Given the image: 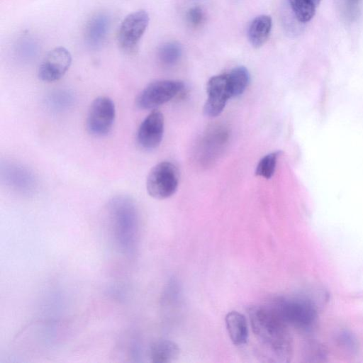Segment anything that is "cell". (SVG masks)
Instances as JSON below:
<instances>
[{
	"label": "cell",
	"mask_w": 363,
	"mask_h": 363,
	"mask_svg": "<svg viewBox=\"0 0 363 363\" xmlns=\"http://www.w3.org/2000/svg\"><path fill=\"white\" fill-rule=\"evenodd\" d=\"M272 26V18L267 15H260L252 20L248 28L247 36L250 44L256 48L267 41Z\"/></svg>",
	"instance_id": "cell-13"
},
{
	"label": "cell",
	"mask_w": 363,
	"mask_h": 363,
	"mask_svg": "<svg viewBox=\"0 0 363 363\" xmlns=\"http://www.w3.org/2000/svg\"><path fill=\"white\" fill-rule=\"evenodd\" d=\"M182 55L181 47L176 43H166L158 51L160 62L165 66H172L179 60Z\"/></svg>",
	"instance_id": "cell-18"
},
{
	"label": "cell",
	"mask_w": 363,
	"mask_h": 363,
	"mask_svg": "<svg viewBox=\"0 0 363 363\" xmlns=\"http://www.w3.org/2000/svg\"><path fill=\"white\" fill-rule=\"evenodd\" d=\"M225 321L232 342L237 346L245 344L248 338V327L245 316L236 311H232L226 314Z\"/></svg>",
	"instance_id": "cell-11"
},
{
	"label": "cell",
	"mask_w": 363,
	"mask_h": 363,
	"mask_svg": "<svg viewBox=\"0 0 363 363\" xmlns=\"http://www.w3.org/2000/svg\"><path fill=\"white\" fill-rule=\"evenodd\" d=\"M344 12L347 18L352 19L355 17L358 11L360 0H343Z\"/></svg>",
	"instance_id": "cell-21"
},
{
	"label": "cell",
	"mask_w": 363,
	"mask_h": 363,
	"mask_svg": "<svg viewBox=\"0 0 363 363\" xmlns=\"http://www.w3.org/2000/svg\"><path fill=\"white\" fill-rule=\"evenodd\" d=\"M179 172L174 164L164 161L155 164L149 172L146 179L148 194L159 200L172 196L177 191Z\"/></svg>",
	"instance_id": "cell-3"
},
{
	"label": "cell",
	"mask_w": 363,
	"mask_h": 363,
	"mask_svg": "<svg viewBox=\"0 0 363 363\" xmlns=\"http://www.w3.org/2000/svg\"><path fill=\"white\" fill-rule=\"evenodd\" d=\"M204 13L199 6L191 7L186 13V18L191 26H199L204 21Z\"/></svg>",
	"instance_id": "cell-20"
},
{
	"label": "cell",
	"mask_w": 363,
	"mask_h": 363,
	"mask_svg": "<svg viewBox=\"0 0 363 363\" xmlns=\"http://www.w3.org/2000/svg\"><path fill=\"white\" fill-rule=\"evenodd\" d=\"M206 93L203 112L207 116L216 117L222 113L228 100L232 98L228 74L210 78L206 84Z\"/></svg>",
	"instance_id": "cell-7"
},
{
	"label": "cell",
	"mask_w": 363,
	"mask_h": 363,
	"mask_svg": "<svg viewBox=\"0 0 363 363\" xmlns=\"http://www.w3.org/2000/svg\"><path fill=\"white\" fill-rule=\"evenodd\" d=\"M288 326L308 328L315 322L316 311L308 301L299 298H280L270 306Z\"/></svg>",
	"instance_id": "cell-2"
},
{
	"label": "cell",
	"mask_w": 363,
	"mask_h": 363,
	"mask_svg": "<svg viewBox=\"0 0 363 363\" xmlns=\"http://www.w3.org/2000/svg\"><path fill=\"white\" fill-rule=\"evenodd\" d=\"M179 348L173 341L160 339L152 343L150 347V358L154 363L174 362L179 355Z\"/></svg>",
	"instance_id": "cell-12"
},
{
	"label": "cell",
	"mask_w": 363,
	"mask_h": 363,
	"mask_svg": "<svg viewBox=\"0 0 363 363\" xmlns=\"http://www.w3.org/2000/svg\"><path fill=\"white\" fill-rule=\"evenodd\" d=\"M149 21L148 13L145 10L133 11L124 18L117 34L118 45L122 51L128 54L135 51Z\"/></svg>",
	"instance_id": "cell-6"
},
{
	"label": "cell",
	"mask_w": 363,
	"mask_h": 363,
	"mask_svg": "<svg viewBox=\"0 0 363 363\" xmlns=\"http://www.w3.org/2000/svg\"><path fill=\"white\" fill-rule=\"evenodd\" d=\"M184 84L179 80H157L148 84L137 96L136 106L140 109H152L172 99Z\"/></svg>",
	"instance_id": "cell-4"
},
{
	"label": "cell",
	"mask_w": 363,
	"mask_h": 363,
	"mask_svg": "<svg viewBox=\"0 0 363 363\" xmlns=\"http://www.w3.org/2000/svg\"><path fill=\"white\" fill-rule=\"evenodd\" d=\"M116 118V107L113 101L108 96H100L90 104L86 127L88 132L96 137L106 135L111 130Z\"/></svg>",
	"instance_id": "cell-5"
},
{
	"label": "cell",
	"mask_w": 363,
	"mask_h": 363,
	"mask_svg": "<svg viewBox=\"0 0 363 363\" xmlns=\"http://www.w3.org/2000/svg\"><path fill=\"white\" fill-rule=\"evenodd\" d=\"M164 119L163 114L157 111H152L140 123L137 132L138 145L145 150L157 147L163 138Z\"/></svg>",
	"instance_id": "cell-9"
},
{
	"label": "cell",
	"mask_w": 363,
	"mask_h": 363,
	"mask_svg": "<svg viewBox=\"0 0 363 363\" xmlns=\"http://www.w3.org/2000/svg\"><path fill=\"white\" fill-rule=\"evenodd\" d=\"M321 0H288L296 19L307 23L314 16Z\"/></svg>",
	"instance_id": "cell-15"
},
{
	"label": "cell",
	"mask_w": 363,
	"mask_h": 363,
	"mask_svg": "<svg viewBox=\"0 0 363 363\" xmlns=\"http://www.w3.org/2000/svg\"><path fill=\"white\" fill-rule=\"evenodd\" d=\"M227 74L232 98L239 96L245 91L250 82L247 69L243 66H239L232 69Z\"/></svg>",
	"instance_id": "cell-14"
},
{
	"label": "cell",
	"mask_w": 363,
	"mask_h": 363,
	"mask_svg": "<svg viewBox=\"0 0 363 363\" xmlns=\"http://www.w3.org/2000/svg\"><path fill=\"white\" fill-rule=\"evenodd\" d=\"M110 25V17L104 13L92 16L85 28L84 38L86 43L91 48L101 45L107 37Z\"/></svg>",
	"instance_id": "cell-10"
},
{
	"label": "cell",
	"mask_w": 363,
	"mask_h": 363,
	"mask_svg": "<svg viewBox=\"0 0 363 363\" xmlns=\"http://www.w3.org/2000/svg\"><path fill=\"white\" fill-rule=\"evenodd\" d=\"M252 331L262 345L281 361L291 357V340L287 325L269 306H252L248 309Z\"/></svg>",
	"instance_id": "cell-1"
},
{
	"label": "cell",
	"mask_w": 363,
	"mask_h": 363,
	"mask_svg": "<svg viewBox=\"0 0 363 363\" xmlns=\"http://www.w3.org/2000/svg\"><path fill=\"white\" fill-rule=\"evenodd\" d=\"M281 153V151H274L264 155L257 165L255 174L267 179L272 178L274 174L277 160Z\"/></svg>",
	"instance_id": "cell-17"
},
{
	"label": "cell",
	"mask_w": 363,
	"mask_h": 363,
	"mask_svg": "<svg viewBox=\"0 0 363 363\" xmlns=\"http://www.w3.org/2000/svg\"><path fill=\"white\" fill-rule=\"evenodd\" d=\"M26 169H22L21 167H11V179H8L9 181L13 182V186L16 187H30L32 184V179L30 175L28 174Z\"/></svg>",
	"instance_id": "cell-19"
},
{
	"label": "cell",
	"mask_w": 363,
	"mask_h": 363,
	"mask_svg": "<svg viewBox=\"0 0 363 363\" xmlns=\"http://www.w3.org/2000/svg\"><path fill=\"white\" fill-rule=\"evenodd\" d=\"M72 64V55L64 47H57L50 50L42 60L38 70V78L45 82H52L61 79Z\"/></svg>",
	"instance_id": "cell-8"
},
{
	"label": "cell",
	"mask_w": 363,
	"mask_h": 363,
	"mask_svg": "<svg viewBox=\"0 0 363 363\" xmlns=\"http://www.w3.org/2000/svg\"><path fill=\"white\" fill-rule=\"evenodd\" d=\"M228 138V134L225 130L216 129L208 133L203 138L202 146L205 154L207 152L205 158H213L214 154L218 153L220 149L223 147Z\"/></svg>",
	"instance_id": "cell-16"
}]
</instances>
